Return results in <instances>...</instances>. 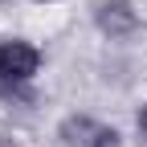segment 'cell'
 <instances>
[{
	"label": "cell",
	"instance_id": "7a4b0ae2",
	"mask_svg": "<svg viewBox=\"0 0 147 147\" xmlns=\"http://www.w3.org/2000/svg\"><path fill=\"white\" fill-rule=\"evenodd\" d=\"M61 143L65 147H115L119 135H115V127H102L94 119L78 115V119H65L61 123Z\"/></svg>",
	"mask_w": 147,
	"mask_h": 147
},
{
	"label": "cell",
	"instance_id": "277c9868",
	"mask_svg": "<svg viewBox=\"0 0 147 147\" xmlns=\"http://www.w3.org/2000/svg\"><path fill=\"white\" fill-rule=\"evenodd\" d=\"M139 131H143V135H147V102H143V106H139Z\"/></svg>",
	"mask_w": 147,
	"mask_h": 147
},
{
	"label": "cell",
	"instance_id": "3957f363",
	"mask_svg": "<svg viewBox=\"0 0 147 147\" xmlns=\"http://www.w3.org/2000/svg\"><path fill=\"white\" fill-rule=\"evenodd\" d=\"M94 16H98V29L110 33V37H127L139 25V16H135V8L127 4V0H102Z\"/></svg>",
	"mask_w": 147,
	"mask_h": 147
},
{
	"label": "cell",
	"instance_id": "6da1fadb",
	"mask_svg": "<svg viewBox=\"0 0 147 147\" xmlns=\"http://www.w3.org/2000/svg\"><path fill=\"white\" fill-rule=\"evenodd\" d=\"M37 65H41V53L29 41H0V82H29Z\"/></svg>",
	"mask_w": 147,
	"mask_h": 147
}]
</instances>
